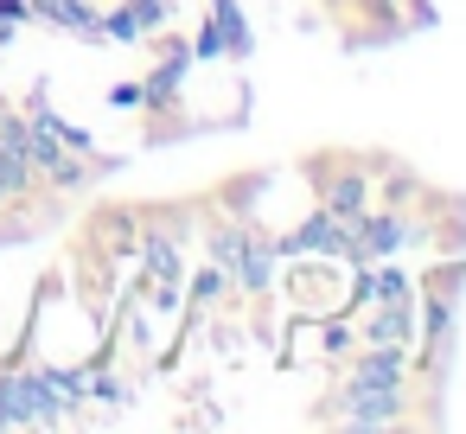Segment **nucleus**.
Returning a JSON list of instances; mask_svg holds the SVG:
<instances>
[{"instance_id":"obj_8","label":"nucleus","mask_w":466,"mask_h":434,"mask_svg":"<svg viewBox=\"0 0 466 434\" xmlns=\"http://www.w3.org/2000/svg\"><path fill=\"white\" fill-rule=\"evenodd\" d=\"M402 338H409V307H377L370 345H402Z\"/></svg>"},{"instance_id":"obj_11","label":"nucleus","mask_w":466,"mask_h":434,"mask_svg":"<svg viewBox=\"0 0 466 434\" xmlns=\"http://www.w3.org/2000/svg\"><path fill=\"white\" fill-rule=\"evenodd\" d=\"M211 26L230 39V52H243V20H237V7H230V0H218V7H211Z\"/></svg>"},{"instance_id":"obj_10","label":"nucleus","mask_w":466,"mask_h":434,"mask_svg":"<svg viewBox=\"0 0 466 434\" xmlns=\"http://www.w3.org/2000/svg\"><path fill=\"white\" fill-rule=\"evenodd\" d=\"M370 300L377 307H409V281L396 268H383V275H370Z\"/></svg>"},{"instance_id":"obj_2","label":"nucleus","mask_w":466,"mask_h":434,"mask_svg":"<svg viewBox=\"0 0 466 434\" xmlns=\"http://www.w3.org/2000/svg\"><path fill=\"white\" fill-rule=\"evenodd\" d=\"M281 249H332V256H351V230H345V217H332V211H313Z\"/></svg>"},{"instance_id":"obj_5","label":"nucleus","mask_w":466,"mask_h":434,"mask_svg":"<svg viewBox=\"0 0 466 434\" xmlns=\"http://www.w3.org/2000/svg\"><path fill=\"white\" fill-rule=\"evenodd\" d=\"M364 205H370V186H364V173H339V179L326 186V211H332V217L358 224V217H364Z\"/></svg>"},{"instance_id":"obj_9","label":"nucleus","mask_w":466,"mask_h":434,"mask_svg":"<svg viewBox=\"0 0 466 434\" xmlns=\"http://www.w3.org/2000/svg\"><path fill=\"white\" fill-rule=\"evenodd\" d=\"M237 256H243V230H218V237H211V268H218L224 281L237 275Z\"/></svg>"},{"instance_id":"obj_1","label":"nucleus","mask_w":466,"mask_h":434,"mask_svg":"<svg viewBox=\"0 0 466 434\" xmlns=\"http://www.w3.org/2000/svg\"><path fill=\"white\" fill-rule=\"evenodd\" d=\"M396 402H402V383H358L345 389V409L332 415L339 428H390L396 421Z\"/></svg>"},{"instance_id":"obj_3","label":"nucleus","mask_w":466,"mask_h":434,"mask_svg":"<svg viewBox=\"0 0 466 434\" xmlns=\"http://www.w3.org/2000/svg\"><path fill=\"white\" fill-rule=\"evenodd\" d=\"M275 256H281V243H268V237H243V256H237V288H249V294H262V288H275Z\"/></svg>"},{"instance_id":"obj_4","label":"nucleus","mask_w":466,"mask_h":434,"mask_svg":"<svg viewBox=\"0 0 466 434\" xmlns=\"http://www.w3.org/2000/svg\"><path fill=\"white\" fill-rule=\"evenodd\" d=\"M409 217H364V230L351 237V256H390V249H402L409 243Z\"/></svg>"},{"instance_id":"obj_6","label":"nucleus","mask_w":466,"mask_h":434,"mask_svg":"<svg viewBox=\"0 0 466 434\" xmlns=\"http://www.w3.org/2000/svg\"><path fill=\"white\" fill-rule=\"evenodd\" d=\"M402 364H409V358H402V345H370V351L358 358V370H351V377H358V383H402Z\"/></svg>"},{"instance_id":"obj_7","label":"nucleus","mask_w":466,"mask_h":434,"mask_svg":"<svg viewBox=\"0 0 466 434\" xmlns=\"http://www.w3.org/2000/svg\"><path fill=\"white\" fill-rule=\"evenodd\" d=\"M147 268H154L160 288H173L179 281V243L173 237H147Z\"/></svg>"}]
</instances>
